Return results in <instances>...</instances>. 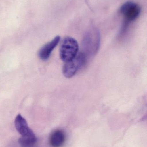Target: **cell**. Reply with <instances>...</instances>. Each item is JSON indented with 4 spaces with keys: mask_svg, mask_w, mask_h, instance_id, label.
<instances>
[{
    "mask_svg": "<svg viewBox=\"0 0 147 147\" xmlns=\"http://www.w3.org/2000/svg\"><path fill=\"white\" fill-rule=\"evenodd\" d=\"M100 42L101 37L98 29L93 28L86 33L83 40V51L82 52L87 60L96 54L100 47Z\"/></svg>",
    "mask_w": 147,
    "mask_h": 147,
    "instance_id": "obj_1",
    "label": "cell"
},
{
    "mask_svg": "<svg viewBox=\"0 0 147 147\" xmlns=\"http://www.w3.org/2000/svg\"><path fill=\"white\" fill-rule=\"evenodd\" d=\"M79 45L77 40L70 37L62 40L60 48V59L65 63L73 59L78 54Z\"/></svg>",
    "mask_w": 147,
    "mask_h": 147,
    "instance_id": "obj_2",
    "label": "cell"
},
{
    "mask_svg": "<svg viewBox=\"0 0 147 147\" xmlns=\"http://www.w3.org/2000/svg\"><path fill=\"white\" fill-rule=\"evenodd\" d=\"M140 7L136 3L128 1L123 4L120 8V13L125 19L122 31H124L130 22L135 20L140 14Z\"/></svg>",
    "mask_w": 147,
    "mask_h": 147,
    "instance_id": "obj_3",
    "label": "cell"
},
{
    "mask_svg": "<svg viewBox=\"0 0 147 147\" xmlns=\"http://www.w3.org/2000/svg\"><path fill=\"white\" fill-rule=\"evenodd\" d=\"M88 62L84 54L81 52L71 61L65 63L63 68V73L66 78H72Z\"/></svg>",
    "mask_w": 147,
    "mask_h": 147,
    "instance_id": "obj_4",
    "label": "cell"
},
{
    "mask_svg": "<svg viewBox=\"0 0 147 147\" xmlns=\"http://www.w3.org/2000/svg\"><path fill=\"white\" fill-rule=\"evenodd\" d=\"M60 36L58 35L51 41L44 45L39 50L38 55L40 59L43 61L47 60L51 56L54 48L60 41Z\"/></svg>",
    "mask_w": 147,
    "mask_h": 147,
    "instance_id": "obj_5",
    "label": "cell"
},
{
    "mask_svg": "<svg viewBox=\"0 0 147 147\" xmlns=\"http://www.w3.org/2000/svg\"><path fill=\"white\" fill-rule=\"evenodd\" d=\"M15 127L22 137H26L34 135V134L28 127L26 119L21 115L19 114L15 119Z\"/></svg>",
    "mask_w": 147,
    "mask_h": 147,
    "instance_id": "obj_6",
    "label": "cell"
},
{
    "mask_svg": "<svg viewBox=\"0 0 147 147\" xmlns=\"http://www.w3.org/2000/svg\"><path fill=\"white\" fill-rule=\"evenodd\" d=\"M66 136L64 131L60 129L54 130L49 138L50 145L52 147H61L65 141Z\"/></svg>",
    "mask_w": 147,
    "mask_h": 147,
    "instance_id": "obj_7",
    "label": "cell"
},
{
    "mask_svg": "<svg viewBox=\"0 0 147 147\" xmlns=\"http://www.w3.org/2000/svg\"><path fill=\"white\" fill-rule=\"evenodd\" d=\"M37 139L35 135L26 137H22L19 142L22 147H33L36 144Z\"/></svg>",
    "mask_w": 147,
    "mask_h": 147,
    "instance_id": "obj_8",
    "label": "cell"
}]
</instances>
